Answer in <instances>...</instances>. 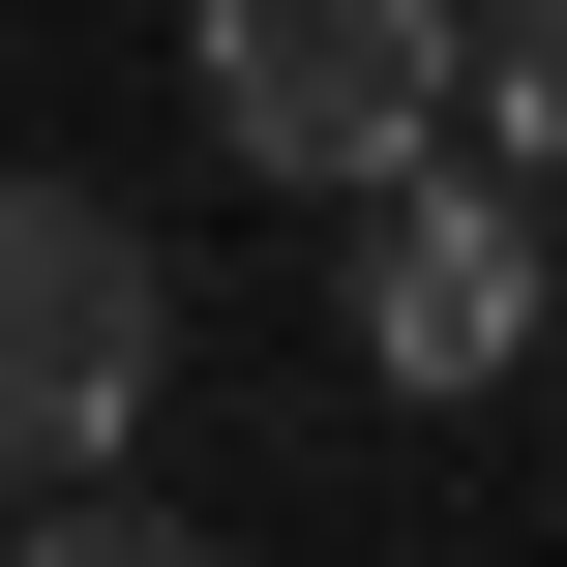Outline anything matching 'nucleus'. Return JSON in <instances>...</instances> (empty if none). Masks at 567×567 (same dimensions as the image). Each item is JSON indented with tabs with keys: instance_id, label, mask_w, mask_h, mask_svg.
<instances>
[{
	"instance_id": "obj_1",
	"label": "nucleus",
	"mask_w": 567,
	"mask_h": 567,
	"mask_svg": "<svg viewBox=\"0 0 567 567\" xmlns=\"http://www.w3.org/2000/svg\"><path fill=\"white\" fill-rule=\"evenodd\" d=\"M329 209H359V359H389V389H508V359H538V209H508V150L419 120V150L329 179Z\"/></svg>"
},
{
	"instance_id": "obj_2",
	"label": "nucleus",
	"mask_w": 567,
	"mask_h": 567,
	"mask_svg": "<svg viewBox=\"0 0 567 567\" xmlns=\"http://www.w3.org/2000/svg\"><path fill=\"white\" fill-rule=\"evenodd\" d=\"M179 90L269 150V179H389L449 120V0H179Z\"/></svg>"
},
{
	"instance_id": "obj_3",
	"label": "nucleus",
	"mask_w": 567,
	"mask_h": 567,
	"mask_svg": "<svg viewBox=\"0 0 567 567\" xmlns=\"http://www.w3.org/2000/svg\"><path fill=\"white\" fill-rule=\"evenodd\" d=\"M150 359H179L150 239H120L90 179H0V449H120V419H150Z\"/></svg>"
}]
</instances>
